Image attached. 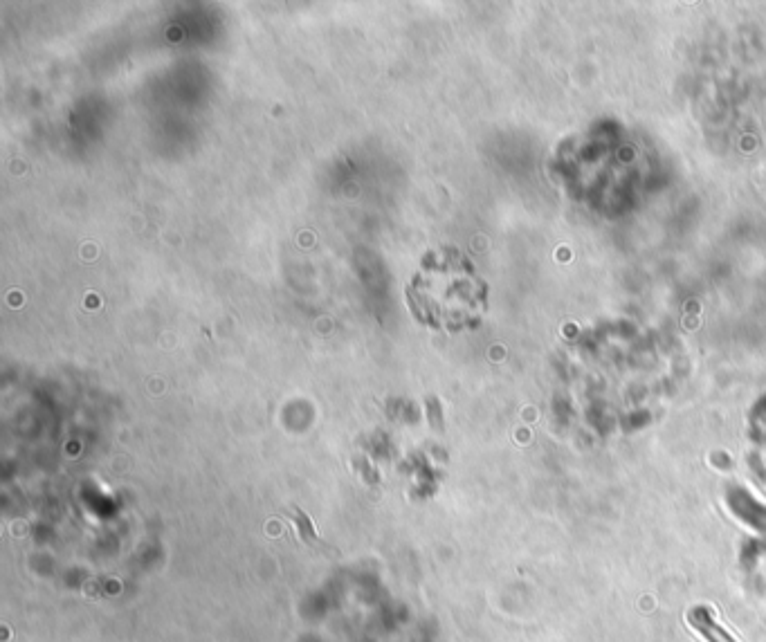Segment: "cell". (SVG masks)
<instances>
[{
    "mask_svg": "<svg viewBox=\"0 0 766 642\" xmlns=\"http://www.w3.org/2000/svg\"><path fill=\"white\" fill-rule=\"evenodd\" d=\"M688 625L697 631V634L704 638L706 642H737L733 640L731 636H728V631H724L722 627L717 625L715 618L710 616V611L706 609H692L688 611Z\"/></svg>",
    "mask_w": 766,
    "mask_h": 642,
    "instance_id": "6da1fadb",
    "label": "cell"
},
{
    "mask_svg": "<svg viewBox=\"0 0 766 642\" xmlns=\"http://www.w3.org/2000/svg\"><path fill=\"white\" fill-rule=\"evenodd\" d=\"M288 517L293 519L297 535H299V539L304 541L306 546H310V548H319V550L324 548V544H322V541H319V537H317V533H315L313 521H310V517L306 515V512H302L299 508H293V510H290V515H288Z\"/></svg>",
    "mask_w": 766,
    "mask_h": 642,
    "instance_id": "7a4b0ae2",
    "label": "cell"
}]
</instances>
